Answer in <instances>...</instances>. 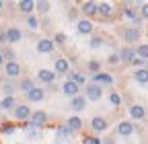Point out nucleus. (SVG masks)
<instances>
[{
  "instance_id": "20",
  "label": "nucleus",
  "mask_w": 148,
  "mask_h": 144,
  "mask_svg": "<svg viewBox=\"0 0 148 144\" xmlns=\"http://www.w3.org/2000/svg\"><path fill=\"white\" fill-rule=\"evenodd\" d=\"M14 107V99L12 97H4L2 101H0V109H12Z\"/></svg>"
},
{
  "instance_id": "17",
  "label": "nucleus",
  "mask_w": 148,
  "mask_h": 144,
  "mask_svg": "<svg viewBox=\"0 0 148 144\" xmlns=\"http://www.w3.org/2000/svg\"><path fill=\"white\" fill-rule=\"evenodd\" d=\"M82 12L84 14H95L97 12V4L95 2H84L82 4Z\"/></svg>"
},
{
  "instance_id": "38",
  "label": "nucleus",
  "mask_w": 148,
  "mask_h": 144,
  "mask_svg": "<svg viewBox=\"0 0 148 144\" xmlns=\"http://www.w3.org/2000/svg\"><path fill=\"white\" fill-rule=\"evenodd\" d=\"M84 144H99V140H95V138H86Z\"/></svg>"
},
{
  "instance_id": "23",
  "label": "nucleus",
  "mask_w": 148,
  "mask_h": 144,
  "mask_svg": "<svg viewBox=\"0 0 148 144\" xmlns=\"http://www.w3.org/2000/svg\"><path fill=\"white\" fill-rule=\"evenodd\" d=\"M136 58H140V60H148V45H140L138 47V51H136Z\"/></svg>"
},
{
  "instance_id": "8",
  "label": "nucleus",
  "mask_w": 148,
  "mask_h": 144,
  "mask_svg": "<svg viewBox=\"0 0 148 144\" xmlns=\"http://www.w3.org/2000/svg\"><path fill=\"white\" fill-rule=\"evenodd\" d=\"M53 49V43L49 39H41L39 43H37V51H41V53H49Z\"/></svg>"
},
{
  "instance_id": "35",
  "label": "nucleus",
  "mask_w": 148,
  "mask_h": 144,
  "mask_svg": "<svg viewBox=\"0 0 148 144\" xmlns=\"http://www.w3.org/2000/svg\"><path fill=\"white\" fill-rule=\"evenodd\" d=\"M4 91H6V97L12 95V84H4Z\"/></svg>"
},
{
  "instance_id": "14",
  "label": "nucleus",
  "mask_w": 148,
  "mask_h": 144,
  "mask_svg": "<svg viewBox=\"0 0 148 144\" xmlns=\"http://www.w3.org/2000/svg\"><path fill=\"white\" fill-rule=\"evenodd\" d=\"M92 130H97V132L107 130V121L103 117H95V119H92Z\"/></svg>"
},
{
  "instance_id": "16",
  "label": "nucleus",
  "mask_w": 148,
  "mask_h": 144,
  "mask_svg": "<svg viewBox=\"0 0 148 144\" xmlns=\"http://www.w3.org/2000/svg\"><path fill=\"white\" fill-rule=\"evenodd\" d=\"M130 113H132V117H136V119H142L144 117V107L142 105H134L132 109H130Z\"/></svg>"
},
{
  "instance_id": "13",
  "label": "nucleus",
  "mask_w": 148,
  "mask_h": 144,
  "mask_svg": "<svg viewBox=\"0 0 148 144\" xmlns=\"http://www.w3.org/2000/svg\"><path fill=\"white\" fill-rule=\"evenodd\" d=\"M27 97H29V101H41L43 99V91H41V88H31V91L27 93Z\"/></svg>"
},
{
  "instance_id": "26",
  "label": "nucleus",
  "mask_w": 148,
  "mask_h": 144,
  "mask_svg": "<svg viewBox=\"0 0 148 144\" xmlns=\"http://www.w3.org/2000/svg\"><path fill=\"white\" fill-rule=\"evenodd\" d=\"M68 125L72 130H78L80 125H82V121H80V117H70V121H68Z\"/></svg>"
},
{
  "instance_id": "30",
  "label": "nucleus",
  "mask_w": 148,
  "mask_h": 144,
  "mask_svg": "<svg viewBox=\"0 0 148 144\" xmlns=\"http://www.w3.org/2000/svg\"><path fill=\"white\" fill-rule=\"evenodd\" d=\"M37 8H39V12H47V8H49V4L45 2V0H41L39 4H37Z\"/></svg>"
},
{
  "instance_id": "2",
  "label": "nucleus",
  "mask_w": 148,
  "mask_h": 144,
  "mask_svg": "<svg viewBox=\"0 0 148 144\" xmlns=\"http://www.w3.org/2000/svg\"><path fill=\"white\" fill-rule=\"evenodd\" d=\"M14 117H16V119H29V117H31L29 105H16V107H14Z\"/></svg>"
},
{
  "instance_id": "9",
  "label": "nucleus",
  "mask_w": 148,
  "mask_h": 144,
  "mask_svg": "<svg viewBox=\"0 0 148 144\" xmlns=\"http://www.w3.org/2000/svg\"><path fill=\"white\" fill-rule=\"evenodd\" d=\"M64 93H66L68 97H76V95H78V86L74 84L72 80H68V82L64 84Z\"/></svg>"
},
{
  "instance_id": "15",
  "label": "nucleus",
  "mask_w": 148,
  "mask_h": 144,
  "mask_svg": "<svg viewBox=\"0 0 148 144\" xmlns=\"http://www.w3.org/2000/svg\"><path fill=\"white\" fill-rule=\"evenodd\" d=\"M78 31H80L82 35H88V33L92 31V23H90V21H80V23H78Z\"/></svg>"
},
{
  "instance_id": "24",
  "label": "nucleus",
  "mask_w": 148,
  "mask_h": 144,
  "mask_svg": "<svg viewBox=\"0 0 148 144\" xmlns=\"http://www.w3.org/2000/svg\"><path fill=\"white\" fill-rule=\"evenodd\" d=\"M56 70H58V72H66V70H68V62L62 60V58L56 60Z\"/></svg>"
},
{
  "instance_id": "1",
  "label": "nucleus",
  "mask_w": 148,
  "mask_h": 144,
  "mask_svg": "<svg viewBox=\"0 0 148 144\" xmlns=\"http://www.w3.org/2000/svg\"><path fill=\"white\" fill-rule=\"evenodd\" d=\"M45 121H47V115L43 111H35L29 117V125H31V128H39V125H43Z\"/></svg>"
},
{
  "instance_id": "21",
  "label": "nucleus",
  "mask_w": 148,
  "mask_h": 144,
  "mask_svg": "<svg viewBox=\"0 0 148 144\" xmlns=\"http://www.w3.org/2000/svg\"><path fill=\"white\" fill-rule=\"evenodd\" d=\"M33 2H31V0H21V2H18V8H21L23 12H31L33 10Z\"/></svg>"
},
{
  "instance_id": "34",
  "label": "nucleus",
  "mask_w": 148,
  "mask_h": 144,
  "mask_svg": "<svg viewBox=\"0 0 148 144\" xmlns=\"http://www.w3.org/2000/svg\"><path fill=\"white\" fill-rule=\"evenodd\" d=\"M119 58H117V53H113V56H109V64H117Z\"/></svg>"
},
{
  "instance_id": "39",
  "label": "nucleus",
  "mask_w": 148,
  "mask_h": 144,
  "mask_svg": "<svg viewBox=\"0 0 148 144\" xmlns=\"http://www.w3.org/2000/svg\"><path fill=\"white\" fill-rule=\"evenodd\" d=\"M64 39H66V37H64V35H62V33H58V35H56V41H58V43H62Z\"/></svg>"
},
{
  "instance_id": "7",
  "label": "nucleus",
  "mask_w": 148,
  "mask_h": 144,
  "mask_svg": "<svg viewBox=\"0 0 148 144\" xmlns=\"http://www.w3.org/2000/svg\"><path fill=\"white\" fill-rule=\"evenodd\" d=\"M84 105H86V99H84V97H80V95L72 97V109H74V111H82Z\"/></svg>"
},
{
  "instance_id": "32",
  "label": "nucleus",
  "mask_w": 148,
  "mask_h": 144,
  "mask_svg": "<svg viewBox=\"0 0 148 144\" xmlns=\"http://www.w3.org/2000/svg\"><path fill=\"white\" fill-rule=\"evenodd\" d=\"M111 103H113V105H119V103H121V97H119L117 93H113V95H111Z\"/></svg>"
},
{
  "instance_id": "3",
  "label": "nucleus",
  "mask_w": 148,
  "mask_h": 144,
  "mask_svg": "<svg viewBox=\"0 0 148 144\" xmlns=\"http://www.w3.org/2000/svg\"><path fill=\"white\" fill-rule=\"evenodd\" d=\"M86 99H88V101L101 99V86H99V84H88V88H86Z\"/></svg>"
},
{
  "instance_id": "29",
  "label": "nucleus",
  "mask_w": 148,
  "mask_h": 144,
  "mask_svg": "<svg viewBox=\"0 0 148 144\" xmlns=\"http://www.w3.org/2000/svg\"><path fill=\"white\" fill-rule=\"evenodd\" d=\"M21 88H23V91H27V93H29L31 88H33V82H31V80H23V82H21Z\"/></svg>"
},
{
  "instance_id": "18",
  "label": "nucleus",
  "mask_w": 148,
  "mask_h": 144,
  "mask_svg": "<svg viewBox=\"0 0 148 144\" xmlns=\"http://www.w3.org/2000/svg\"><path fill=\"white\" fill-rule=\"evenodd\" d=\"M95 80H99V82H105V84H111V82H113L111 74H107V72H99V74L95 76Z\"/></svg>"
},
{
  "instance_id": "5",
  "label": "nucleus",
  "mask_w": 148,
  "mask_h": 144,
  "mask_svg": "<svg viewBox=\"0 0 148 144\" xmlns=\"http://www.w3.org/2000/svg\"><path fill=\"white\" fill-rule=\"evenodd\" d=\"M123 37H125V41H127V43L138 41V39H140V29H136V27L125 29V31H123Z\"/></svg>"
},
{
  "instance_id": "10",
  "label": "nucleus",
  "mask_w": 148,
  "mask_h": 144,
  "mask_svg": "<svg viewBox=\"0 0 148 144\" xmlns=\"http://www.w3.org/2000/svg\"><path fill=\"white\" fill-rule=\"evenodd\" d=\"M117 132H119L121 136H130V134L134 132V125L130 123V121H121V123H119V128H117Z\"/></svg>"
},
{
  "instance_id": "37",
  "label": "nucleus",
  "mask_w": 148,
  "mask_h": 144,
  "mask_svg": "<svg viewBox=\"0 0 148 144\" xmlns=\"http://www.w3.org/2000/svg\"><path fill=\"white\" fill-rule=\"evenodd\" d=\"M2 132H6V134H10V132H12V125H10V123H6V125H4V128H2Z\"/></svg>"
},
{
  "instance_id": "6",
  "label": "nucleus",
  "mask_w": 148,
  "mask_h": 144,
  "mask_svg": "<svg viewBox=\"0 0 148 144\" xmlns=\"http://www.w3.org/2000/svg\"><path fill=\"white\" fill-rule=\"evenodd\" d=\"M117 58H119V60H123V62H132V60L136 58V51H134L132 47H123V49H121V53H119Z\"/></svg>"
},
{
  "instance_id": "33",
  "label": "nucleus",
  "mask_w": 148,
  "mask_h": 144,
  "mask_svg": "<svg viewBox=\"0 0 148 144\" xmlns=\"http://www.w3.org/2000/svg\"><path fill=\"white\" fill-rule=\"evenodd\" d=\"M101 66H99V62H88V70H92V72H97Z\"/></svg>"
},
{
  "instance_id": "40",
  "label": "nucleus",
  "mask_w": 148,
  "mask_h": 144,
  "mask_svg": "<svg viewBox=\"0 0 148 144\" xmlns=\"http://www.w3.org/2000/svg\"><path fill=\"white\" fill-rule=\"evenodd\" d=\"M142 16H144V19H148V4L142 8Z\"/></svg>"
},
{
  "instance_id": "12",
  "label": "nucleus",
  "mask_w": 148,
  "mask_h": 144,
  "mask_svg": "<svg viewBox=\"0 0 148 144\" xmlns=\"http://www.w3.org/2000/svg\"><path fill=\"white\" fill-rule=\"evenodd\" d=\"M39 80H43V82H53V78H56V72H51V70H39Z\"/></svg>"
},
{
  "instance_id": "25",
  "label": "nucleus",
  "mask_w": 148,
  "mask_h": 144,
  "mask_svg": "<svg viewBox=\"0 0 148 144\" xmlns=\"http://www.w3.org/2000/svg\"><path fill=\"white\" fill-rule=\"evenodd\" d=\"M70 80H72L74 84H76V86H80V84L84 82V76H82V74H78V72H76V74H70Z\"/></svg>"
},
{
  "instance_id": "4",
  "label": "nucleus",
  "mask_w": 148,
  "mask_h": 144,
  "mask_svg": "<svg viewBox=\"0 0 148 144\" xmlns=\"http://www.w3.org/2000/svg\"><path fill=\"white\" fill-rule=\"evenodd\" d=\"M4 35H6V43H16V41H21V37H23L21 31H18L16 27H10Z\"/></svg>"
},
{
  "instance_id": "31",
  "label": "nucleus",
  "mask_w": 148,
  "mask_h": 144,
  "mask_svg": "<svg viewBox=\"0 0 148 144\" xmlns=\"http://www.w3.org/2000/svg\"><path fill=\"white\" fill-rule=\"evenodd\" d=\"M29 27L31 29H37V27H39V21H37L35 16H29Z\"/></svg>"
},
{
  "instance_id": "36",
  "label": "nucleus",
  "mask_w": 148,
  "mask_h": 144,
  "mask_svg": "<svg viewBox=\"0 0 148 144\" xmlns=\"http://www.w3.org/2000/svg\"><path fill=\"white\" fill-rule=\"evenodd\" d=\"M132 64H134V66H142V64H144V60H140V58H134V60H132Z\"/></svg>"
},
{
  "instance_id": "41",
  "label": "nucleus",
  "mask_w": 148,
  "mask_h": 144,
  "mask_svg": "<svg viewBox=\"0 0 148 144\" xmlns=\"http://www.w3.org/2000/svg\"><path fill=\"white\" fill-rule=\"evenodd\" d=\"M0 64H2V53H0Z\"/></svg>"
},
{
  "instance_id": "22",
  "label": "nucleus",
  "mask_w": 148,
  "mask_h": 144,
  "mask_svg": "<svg viewBox=\"0 0 148 144\" xmlns=\"http://www.w3.org/2000/svg\"><path fill=\"white\" fill-rule=\"evenodd\" d=\"M97 12H99V14H103V16H107V14L111 12V4H109V2H103V4H97Z\"/></svg>"
},
{
  "instance_id": "27",
  "label": "nucleus",
  "mask_w": 148,
  "mask_h": 144,
  "mask_svg": "<svg viewBox=\"0 0 148 144\" xmlns=\"http://www.w3.org/2000/svg\"><path fill=\"white\" fill-rule=\"evenodd\" d=\"M125 14L130 16V19H134L136 23H140V16H138V12H136L134 8H125Z\"/></svg>"
},
{
  "instance_id": "28",
  "label": "nucleus",
  "mask_w": 148,
  "mask_h": 144,
  "mask_svg": "<svg viewBox=\"0 0 148 144\" xmlns=\"http://www.w3.org/2000/svg\"><path fill=\"white\" fill-rule=\"evenodd\" d=\"M101 43H103V39H101V37H92V39H90V47H92V49H97Z\"/></svg>"
},
{
  "instance_id": "11",
  "label": "nucleus",
  "mask_w": 148,
  "mask_h": 144,
  "mask_svg": "<svg viewBox=\"0 0 148 144\" xmlns=\"http://www.w3.org/2000/svg\"><path fill=\"white\" fill-rule=\"evenodd\" d=\"M6 74L8 76H18L21 74V66H18L16 62H8L6 64Z\"/></svg>"
},
{
  "instance_id": "19",
  "label": "nucleus",
  "mask_w": 148,
  "mask_h": 144,
  "mask_svg": "<svg viewBox=\"0 0 148 144\" xmlns=\"http://www.w3.org/2000/svg\"><path fill=\"white\" fill-rule=\"evenodd\" d=\"M134 78L138 80V82H148V70L146 68H142V70H138L136 74H134Z\"/></svg>"
},
{
  "instance_id": "42",
  "label": "nucleus",
  "mask_w": 148,
  "mask_h": 144,
  "mask_svg": "<svg viewBox=\"0 0 148 144\" xmlns=\"http://www.w3.org/2000/svg\"><path fill=\"white\" fill-rule=\"evenodd\" d=\"M0 8H2V2H0Z\"/></svg>"
}]
</instances>
